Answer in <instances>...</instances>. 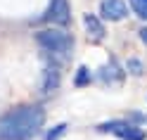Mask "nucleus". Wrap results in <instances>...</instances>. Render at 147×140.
Wrapping results in <instances>:
<instances>
[{
	"label": "nucleus",
	"instance_id": "nucleus-1",
	"mask_svg": "<svg viewBox=\"0 0 147 140\" xmlns=\"http://www.w3.org/2000/svg\"><path fill=\"white\" fill-rule=\"evenodd\" d=\"M45 124V109L24 105L0 116V140H33Z\"/></svg>",
	"mask_w": 147,
	"mask_h": 140
},
{
	"label": "nucleus",
	"instance_id": "nucleus-2",
	"mask_svg": "<svg viewBox=\"0 0 147 140\" xmlns=\"http://www.w3.org/2000/svg\"><path fill=\"white\" fill-rule=\"evenodd\" d=\"M36 43L43 50L52 52V55H67L74 48V36L69 31H64V29L52 26V29H43V31L36 33Z\"/></svg>",
	"mask_w": 147,
	"mask_h": 140
},
{
	"label": "nucleus",
	"instance_id": "nucleus-3",
	"mask_svg": "<svg viewBox=\"0 0 147 140\" xmlns=\"http://www.w3.org/2000/svg\"><path fill=\"white\" fill-rule=\"evenodd\" d=\"M100 133H112L116 138H121V140H145V131L140 126H135L131 124V121H121V119H116V121H107V124H100L97 126Z\"/></svg>",
	"mask_w": 147,
	"mask_h": 140
},
{
	"label": "nucleus",
	"instance_id": "nucleus-4",
	"mask_svg": "<svg viewBox=\"0 0 147 140\" xmlns=\"http://www.w3.org/2000/svg\"><path fill=\"white\" fill-rule=\"evenodd\" d=\"M71 19V12H69V0H52L48 12L43 14V22L55 24V26H67Z\"/></svg>",
	"mask_w": 147,
	"mask_h": 140
},
{
	"label": "nucleus",
	"instance_id": "nucleus-5",
	"mask_svg": "<svg viewBox=\"0 0 147 140\" xmlns=\"http://www.w3.org/2000/svg\"><path fill=\"white\" fill-rule=\"evenodd\" d=\"M100 14H102L105 19H109V22H119V19H123L128 14V7H126L123 0H102Z\"/></svg>",
	"mask_w": 147,
	"mask_h": 140
},
{
	"label": "nucleus",
	"instance_id": "nucleus-6",
	"mask_svg": "<svg viewBox=\"0 0 147 140\" xmlns=\"http://www.w3.org/2000/svg\"><path fill=\"white\" fill-rule=\"evenodd\" d=\"M83 22H86V33H88V38H90V41L100 43V41L105 38V26H102V22H100L95 14H86V17H83Z\"/></svg>",
	"mask_w": 147,
	"mask_h": 140
},
{
	"label": "nucleus",
	"instance_id": "nucleus-7",
	"mask_svg": "<svg viewBox=\"0 0 147 140\" xmlns=\"http://www.w3.org/2000/svg\"><path fill=\"white\" fill-rule=\"evenodd\" d=\"M97 78L105 81V83H121L123 81V71L119 69V64H107V67H102L97 71Z\"/></svg>",
	"mask_w": 147,
	"mask_h": 140
},
{
	"label": "nucleus",
	"instance_id": "nucleus-8",
	"mask_svg": "<svg viewBox=\"0 0 147 140\" xmlns=\"http://www.w3.org/2000/svg\"><path fill=\"white\" fill-rule=\"evenodd\" d=\"M57 86H59V71H55L52 67L45 69V76H43V93L57 90Z\"/></svg>",
	"mask_w": 147,
	"mask_h": 140
},
{
	"label": "nucleus",
	"instance_id": "nucleus-9",
	"mask_svg": "<svg viewBox=\"0 0 147 140\" xmlns=\"http://www.w3.org/2000/svg\"><path fill=\"white\" fill-rule=\"evenodd\" d=\"M131 7L140 19H147V0H131Z\"/></svg>",
	"mask_w": 147,
	"mask_h": 140
},
{
	"label": "nucleus",
	"instance_id": "nucleus-10",
	"mask_svg": "<svg viewBox=\"0 0 147 140\" xmlns=\"http://www.w3.org/2000/svg\"><path fill=\"white\" fill-rule=\"evenodd\" d=\"M74 83H76L78 88H83V86H88V83H90V74H88V69H86V67H81V69H78L76 78H74Z\"/></svg>",
	"mask_w": 147,
	"mask_h": 140
},
{
	"label": "nucleus",
	"instance_id": "nucleus-11",
	"mask_svg": "<svg viewBox=\"0 0 147 140\" xmlns=\"http://www.w3.org/2000/svg\"><path fill=\"white\" fill-rule=\"evenodd\" d=\"M64 131H67V124H59V126H55L52 131H48V133H45V140H57Z\"/></svg>",
	"mask_w": 147,
	"mask_h": 140
},
{
	"label": "nucleus",
	"instance_id": "nucleus-12",
	"mask_svg": "<svg viewBox=\"0 0 147 140\" xmlns=\"http://www.w3.org/2000/svg\"><path fill=\"white\" fill-rule=\"evenodd\" d=\"M128 69H133V74H142V67H140V60H131V62H128Z\"/></svg>",
	"mask_w": 147,
	"mask_h": 140
},
{
	"label": "nucleus",
	"instance_id": "nucleus-13",
	"mask_svg": "<svg viewBox=\"0 0 147 140\" xmlns=\"http://www.w3.org/2000/svg\"><path fill=\"white\" fill-rule=\"evenodd\" d=\"M133 119H135V121H140V124H147V116H145V114H140V112H135Z\"/></svg>",
	"mask_w": 147,
	"mask_h": 140
},
{
	"label": "nucleus",
	"instance_id": "nucleus-14",
	"mask_svg": "<svg viewBox=\"0 0 147 140\" xmlns=\"http://www.w3.org/2000/svg\"><path fill=\"white\" fill-rule=\"evenodd\" d=\"M140 38H142V43H145V45H147V26H145V29H142V31H140Z\"/></svg>",
	"mask_w": 147,
	"mask_h": 140
}]
</instances>
